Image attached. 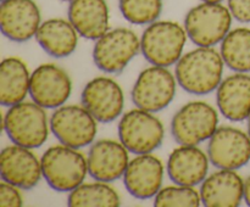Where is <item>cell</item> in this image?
I'll return each instance as SVG.
<instances>
[{"label": "cell", "instance_id": "1", "mask_svg": "<svg viewBox=\"0 0 250 207\" xmlns=\"http://www.w3.org/2000/svg\"><path fill=\"white\" fill-rule=\"evenodd\" d=\"M224 58L214 48L198 46L182 55L176 63L178 85L193 95H208L222 82Z\"/></svg>", "mask_w": 250, "mask_h": 207}, {"label": "cell", "instance_id": "2", "mask_svg": "<svg viewBox=\"0 0 250 207\" xmlns=\"http://www.w3.org/2000/svg\"><path fill=\"white\" fill-rule=\"evenodd\" d=\"M43 178L60 192L72 191L83 184L88 173L87 158L78 149L66 145L49 148L41 158Z\"/></svg>", "mask_w": 250, "mask_h": 207}, {"label": "cell", "instance_id": "3", "mask_svg": "<svg viewBox=\"0 0 250 207\" xmlns=\"http://www.w3.org/2000/svg\"><path fill=\"white\" fill-rule=\"evenodd\" d=\"M187 38L186 28L177 22L155 21L142 34L141 51L151 65L170 67L182 57Z\"/></svg>", "mask_w": 250, "mask_h": 207}, {"label": "cell", "instance_id": "4", "mask_svg": "<svg viewBox=\"0 0 250 207\" xmlns=\"http://www.w3.org/2000/svg\"><path fill=\"white\" fill-rule=\"evenodd\" d=\"M232 19L229 6L222 2L202 1L187 12L185 28L195 45L214 48L229 33Z\"/></svg>", "mask_w": 250, "mask_h": 207}, {"label": "cell", "instance_id": "5", "mask_svg": "<svg viewBox=\"0 0 250 207\" xmlns=\"http://www.w3.org/2000/svg\"><path fill=\"white\" fill-rule=\"evenodd\" d=\"M10 140L28 149L41 148L49 135L45 109L34 101H22L9 107L2 121Z\"/></svg>", "mask_w": 250, "mask_h": 207}, {"label": "cell", "instance_id": "6", "mask_svg": "<svg viewBox=\"0 0 250 207\" xmlns=\"http://www.w3.org/2000/svg\"><path fill=\"white\" fill-rule=\"evenodd\" d=\"M219 128V113L205 101H190L181 107L171 122V133L180 145H199Z\"/></svg>", "mask_w": 250, "mask_h": 207}, {"label": "cell", "instance_id": "7", "mask_svg": "<svg viewBox=\"0 0 250 207\" xmlns=\"http://www.w3.org/2000/svg\"><path fill=\"white\" fill-rule=\"evenodd\" d=\"M165 129L153 112L139 107L126 112L119 122L120 141L136 155L151 153L163 144Z\"/></svg>", "mask_w": 250, "mask_h": 207}, {"label": "cell", "instance_id": "8", "mask_svg": "<svg viewBox=\"0 0 250 207\" xmlns=\"http://www.w3.org/2000/svg\"><path fill=\"white\" fill-rule=\"evenodd\" d=\"M141 51V39L132 29L115 28L95 40L93 60L105 73H120Z\"/></svg>", "mask_w": 250, "mask_h": 207}, {"label": "cell", "instance_id": "9", "mask_svg": "<svg viewBox=\"0 0 250 207\" xmlns=\"http://www.w3.org/2000/svg\"><path fill=\"white\" fill-rule=\"evenodd\" d=\"M50 131L62 145L81 149L94 141L98 121L84 106L62 105L50 117Z\"/></svg>", "mask_w": 250, "mask_h": 207}, {"label": "cell", "instance_id": "10", "mask_svg": "<svg viewBox=\"0 0 250 207\" xmlns=\"http://www.w3.org/2000/svg\"><path fill=\"white\" fill-rule=\"evenodd\" d=\"M177 84L167 67L153 65L139 73L131 93L132 100L139 109L155 113L172 102Z\"/></svg>", "mask_w": 250, "mask_h": 207}, {"label": "cell", "instance_id": "11", "mask_svg": "<svg viewBox=\"0 0 250 207\" xmlns=\"http://www.w3.org/2000/svg\"><path fill=\"white\" fill-rule=\"evenodd\" d=\"M208 156L219 169H239L250 161V136L234 127H220L209 139Z\"/></svg>", "mask_w": 250, "mask_h": 207}, {"label": "cell", "instance_id": "12", "mask_svg": "<svg viewBox=\"0 0 250 207\" xmlns=\"http://www.w3.org/2000/svg\"><path fill=\"white\" fill-rule=\"evenodd\" d=\"M72 92V82L65 70L54 63H43L31 73L29 95L44 109L62 106Z\"/></svg>", "mask_w": 250, "mask_h": 207}, {"label": "cell", "instance_id": "13", "mask_svg": "<svg viewBox=\"0 0 250 207\" xmlns=\"http://www.w3.org/2000/svg\"><path fill=\"white\" fill-rule=\"evenodd\" d=\"M82 105L100 123H110L121 116L125 96L122 88L109 77H97L88 82L81 95Z\"/></svg>", "mask_w": 250, "mask_h": 207}, {"label": "cell", "instance_id": "14", "mask_svg": "<svg viewBox=\"0 0 250 207\" xmlns=\"http://www.w3.org/2000/svg\"><path fill=\"white\" fill-rule=\"evenodd\" d=\"M42 14L34 0H1L0 28L7 39L24 43L36 37Z\"/></svg>", "mask_w": 250, "mask_h": 207}, {"label": "cell", "instance_id": "15", "mask_svg": "<svg viewBox=\"0 0 250 207\" xmlns=\"http://www.w3.org/2000/svg\"><path fill=\"white\" fill-rule=\"evenodd\" d=\"M0 174L4 182L20 189H32L43 177L42 162L32 149L14 144L2 149L0 155Z\"/></svg>", "mask_w": 250, "mask_h": 207}, {"label": "cell", "instance_id": "16", "mask_svg": "<svg viewBox=\"0 0 250 207\" xmlns=\"http://www.w3.org/2000/svg\"><path fill=\"white\" fill-rule=\"evenodd\" d=\"M128 149L121 141L102 139L88 152V174L98 182L111 183L124 177L129 163Z\"/></svg>", "mask_w": 250, "mask_h": 207}, {"label": "cell", "instance_id": "17", "mask_svg": "<svg viewBox=\"0 0 250 207\" xmlns=\"http://www.w3.org/2000/svg\"><path fill=\"white\" fill-rule=\"evenodd\" d=\"M164 180V165L160 158L151 153L137 155L129 161L124 174L127 191L136 199L155 197Z\"/></svg>", "mask_w": 250, "mask_h": 207}, {"label": "cell", "instance_id": "18", "mask_svg": "<svg viewBox=\"0 0 250 207\" xmlns=\"http://www.w3.org/2000/svg\"><path fill=\"white\" fill-rule=\"evenodd\" d=\"M209 156L194 145H180L167 160V174L175 184L197 187L209 172Z\"/></svg>", "mask_w": 250, "mask_h": 207}, {"label": "cell", "instance_id": "19", "mask_svg": "<svg viewBox=\"0 0 250 207\" xmlns=\"http://www.w3.org/2000/svg\"><path fill=\"white\" fill-rule=\"evenodd\" d=\"M199 192L207 207H237L244 199V180L234 169H220L205 178Z\"/></svg>", "mask_w": 250, "mask_h": 207}, {"label": "cell", "instance_id": "20", "mask_svg": "<svg viewBox=\"0 0 250 207\" xmlns=\"http://www.w3.org/2000/svg\"><path fill=\"white\" fill-rule=\"evenodd\" d=\"M68 21L81 37L97 40L110 31V9L106 0H71Z\"/></svg>", "mask_w": 250, "mask_h": 207}, {"label": "cell", "instance_id": "21", "mask_svg": "<svg viewBox=\"0 0 250 207\" xmlns=\"http://www.w3.org/2000/svg\"><path fill=\"white\" fill-rule=\"evenodd\" d=\"M220 112L232 122L248 119L250 114V75L236 72L220 83L216 89Z\"/></svg>", "mask_w": 250, "mask_h": 207}, {"label": "cell", "instance_id": "22", "mask_svg": "<svg viewBox=\"0 0 250 207\" xmlns=\"http://www.w3.org/2000/svg\"><path fill=\"white\" fill-rule=\"evenodd\" d=\"M78 32L68 19H50L42 22L36 39L50 56L63 58L75 53L78 45Z\"/></svg>", "mask_w": 250, "mask_h": 207}, {"label": "cell", "instance_id": "23", "mask_svg": "<svg viewBox=\"0 0 250 207\" xmlns=\"http://www.w3.org/2000/svg\"><path fill=\"white\" fill-rule=\"evenodd\" d=\"M29 75L26 63L19 57H6L0 65V102L12 106L24 101L29 94Z\"/></svg>", "mask_w": 250, "mask_h": 207}, {"label": "cell", "instance_id": "24", "mask_svg": "<svg viewBox=\"0 0 250 207\" xmlns=\"http://www.w3.org/2000/svg\"><path fill=\"white\" fill-rule=\"evenodd\" d=\"M225 65L234 72H250V28L239 27L229 31L220 49Z\"/></svg>", "mask_w": 250, "mask_h": 207}, {"label": "cell", "instance_id": "25", "mask_svg": "<svg viewBox=\"0 0 250 207\" xmlns=\"http://www.w3.org/2000/svg\"><path fill=\"white\" fill-rule=\"evenodd\" d=\"M121 200L116 190L105 182L81 184L70 191L67 205L72 207H116Z\"/></svg>", "mask_w": 250, "mask_h": 207}, {"label": "cell", "instance_id": "26", "mask_svg": "<svg viewBox=\"0 0 250 207\" xmlns=\"http://www.w3.org/2000/svg\"><path fill=\"white\" fill-rule=\"evenodd\" d=\"M122 16L132 24H150L163 11V0H119Z\"/></svg>", "mask_w": 250, "mask_h": 207}, {"label": "cell", "instance_id": "27", "mask_svg": "<svg viewBox=\"0 0 250 207\" xmlns=\"http://www.w3.org/2000/svg\"><path fill=\"white\" fill-rule=\"evenodd\" d=\"M200 202V192L194 187L180 184L163 188L154 199V205L158 207H198Z\"/></svg>", "mask_w": 250, "mask_h": 207}, {"label": "cell", "instance_id": "28", "mask_svg": "<svg viewBox=\"0 0 250 207\" xmlns=\"http://www.w3.org/2000/svg\"><path fill=\"white\" fill-rule=\"evenodd\" d=\"M20 188L2 180L0 185V206L20 207L23 205V199L20 192Z\"/></svg>", "mask_w": 250, "mask_h": 207}, {"label": "cell", "instance_id": "29", "mask_svg": "<svg viewBox=\"0 0 250 207\" xmlns=\"http://www.w3.org/2000/svg\"><path fill=\"white\" fill-rule=\"evenodd\" d=\"M227 6L234 19L250 23V0H227Z\"/></svg>", "mask_w": 250, "mask_h": 207}, {"label": "cell", "instance_id": "30", "mask_svg": "<svg viewBox=\"0 0 250 207\" xmlns=\"http://www.w3.org/2000/svg\"><path fill=\"white\" fill-rule=\"evenodd\" d=\"M244 201L250 206V175L244 180Z\"/></svg>", "mask_w": 250, "mask_h": 207}, {"label": "cell", "instance_id": "31", "mask_svg": "<svg viewBox=\"0 0 250 207\" xmlns=\"http://www.w3.org/2000/svg\"><path fill=\"white\" fill-rule=\"evenodd\" d=\"M200 1H207V2H222L224 0H200Z\"/></svg>", "mask_w": 250, "mask_h": 207}, {"label": "cell", "instance_id": "32", "mask_svg": "<svg viewBox=\"0 0 250 207\" xmlns=\"http://www.w3.org/2000/svg\"><path fill=\"white\" fill-rule=\"evenodd\" d=\"M247 121H248V134L250 136V114H249V117H248V119H247Z\"/></svg>", "mask_w": 250, "mask_h": 207}, {"label": "cell", "instance_id": "33", "mask_svg": "<svg viewBox=\"0 0 250 207\" xmlns=\"http://www.w3.org/2000/svg\"><path fill=\"white\" fill-rule=\"evenodd\" d=\"M61 1H65V2H70L71 0H61Z\"/></svg>", "mask_w": 250, "mask_h": 207}]
</instances>
